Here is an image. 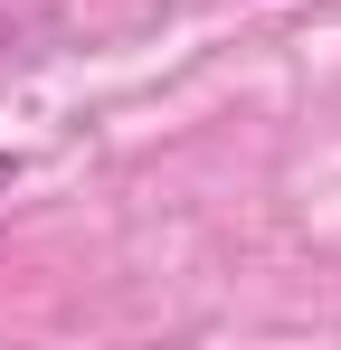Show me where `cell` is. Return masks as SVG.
I'll return each mask as SVG.
<instances>
[{
    "mask_svg": "<svg viewBox=\"0 0 341 350\" xmlns=\"http://www.w3.org/2000/svg\"><path fill=\"white\" fill-rule=\"evenodd\" d=\"M10 180H19V152H0V189H10Z\"/></svg>",
    "mask_w": 341,
    "mask_h": 350,
    "instance_id": "1",
    "label": "cell"
}]
</instances>
